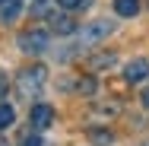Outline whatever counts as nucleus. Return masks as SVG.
I'll return each mask as SVG.
<instances>
[{
  "label": "nucleus",
  "instance_id": "16",
  "mask_svg": "<svg viewBox=\"0 0 149 146\" xmlns=\"http://www.w3.org/2000/svg\"><path fill=\"white\" fill-rule=\"evenodd\" d=\"M143 105H146V108H149V89H146V92H143Z\"/></svg>",
  "mask_w": 149,
  "mask_h": 146
},
{
  "label": "nucleus",
  "instance_id": "15",
  "mask_svg": "<svg viewBox=\"0 0 149 146\" xmlns=\"http://www.w3.org/2000/svg\"><path fill=\"white\" fill-rule=\"evenodd\" d=\"M6 89H10V80H6V73H3V70H0V98H3V95H6Z\"/></svg>",
  "mask_w": 149,
  "mask_h": 146
},
{
  "label": "nucleus",
  "instance_id": "9",
  "mask_svg": "<svg viewBox=\"0 0 149 146\" xmlns=\"http://www.w3.org/2000/svg\"><path fill=\"white\" fill-rule=\"evenodd\" d=\"M102 67H114V54H111V51H108V54L89 57V70H102Z\"/></svg>",
  "mask_w": 149,
  "mask_h": 146
},
{
  "label": "nucleus",
  "instance_id": "8",
  "mask_svg": "<svg viewBox=\"0 0 149 146\" xmlns=\"http://www.w3.org/2000/svg\"><path fill=\"white\" fill-rule=\"evenodd\" d=\"M89 140L95 146H111L114 143V133H111V130H89Z\"/></svg>",
  "mask_w": 149,
  "mask_h": 146
},
{
  "label": "nucleus",
  "instance_id": "14",
  "mask_svg": "<svg viewBox=\"0 0 149 146\" xmlns=\"http://www.w3.org/2000/svg\"><path fill=\"white\" fill-rule=\"evenodd\" d=\"M57 3L63 6V10H79V6H86L89 0H57Z\"/></svg>",
  "mask_w": 149,
  "mask_h": 146
},
{
  "label": "nucleus",
  "instance_id": "6",
  "mask_svg": "<svg viewBox=\"0 0 149 146\" xmlns=\"http://www.w3.org/2000/svg\"><path fill=\"white\" fill-rule=\"evenodd\" d=\"M19 13H22V0H6V3L0 6V19H3V22H13Z\"/></svg>",
  "mask_w": 149,
  "mask_h": 146
},
{
  "label": "nucleus",
  "instance_id": "10",
  "mask_svg": "<svg viewBox=\"0 0 149 146\" xmlns=\"http://www.w3.org/2000/svg\"><path fill=\"white\" fill-rule=\"evenodd\" d=\"M13 121H16V111H13V105H3V102H0V130H6Z\"/></svg>",
  "mask_w": 149,
  "mask_h": 146
},
{
  "label": "nucleus",
  "instance_id": "17",
  "mask_svg": "<svg viewBox=\"0 0 149 146\" xmlns=\"http://www.w3.org/2000/svg\"><path fill=\"white\" fill-rule=\"evenodd\" d=\"M38 3H41V0H38Z\"/></svg>",
  "mask_w": 149,
  "mask_h": 146
},
{
  "label": "nucleus",
  "instance_id": "18",
  "mask_svg": "<svg viewBox=\"0 0 149 146\" xmlns=\"http://www.w3.org/2000/svg\"><path fill=\"white\" fill-rule=\"evenodd\" d=\"M146 146H149V143H146Z\"/></svg>",
  "mask_w": 149,
  "mask_h": 146
},
{
  "label": "nucleus",
  "instance_id": "7",
  "mask_svg": "<svg viewBox=\"0 0 149 146\" xmlns=\"http://www.w3.org/2000/svg\"><path fill=\"white\" fill-rule=\"evenodd\" d=\"M114 13L118 16H136L140 13V0H114Z\"/></svg>",
  "mask_w": 149,
  "mask_h": 146
},
{
  "label": "nucleus",
  "instance_id": "12",
  "mask_svg": "<svg viewBox=\"0 0 149 146\" xmlns=\"http://www.w3.org/2000/svg\"><path fill=\"white\" fill-rule=\"evenodd\" d=\"M79 92H83V95H92V92H95V80H92V76L79 80Z\"/></svg>",
  "mask_w": 149,
  "mask_h": 146
},
{
  "label": "nucleus",
  "instance_id": "2",
  "mask_svg": "<svg viewBox=\"0 0 149 146\" xmlns=\"http://www.w3.org/2000/svg\"><path fill=\"white\" fill-rule=\"evenodd\" d=\"M111 32H114V22L111 19H95V22H89L86 29L79 32V45H95V41L108 38Z\"/></svg>",
  "mask_w": 149,
  "mask_h": 146
},
{
  "label": "nucleus",
  "instance_id": "3",
  "mask_svg": "<svg viewBox=\"0 0 149 146\" xmlns=\"http://www.w3.org/2000/svg\"><path fill=\"white\" fill-rule=\"evenodd\" d=\"M19 48L26 51V54H41L45 48H48V32L41 29H29L19 35Z\"/></svg>",
  "mask_w": 149,
  "mask_h": 146
},
{
  "label": "nucleus",
  "instance_id": "13",
  "mask_svg": "<svg viewBox=\"0 0 149 146\" xmlns=\"http://www.w3.org/2000/svg\"><path fill=\"white\" fill-rule=\"evenodd\" d=\"M19 146H45V143H41V137H38V133H26V137L19 140Z\"/></svg>",
  "mask_w": 149,
  "mask_h": 146
},
{
  "label": "nucleus",
  "instance_id": "1",
  "mask_svg": "<svg viewBox=\"0 0 149 146\" xmlns=\"http://www.w3.org/2000/svg\"><path fill=\"white\" fill-rule=\"evenodd\" d=\"M45 76H48V70H45L41 64L19 70V76H16V89H19V95H35V92L41 89V83H45Z\"/></svg>",
  "mask_w": 149,
  "mask_h": 146
},
{
  "label": "nucleus",
  "instance_id": "5",
  "mask_svg": "<svg viewBox=\"0 0 149 146\" xmlns=\"http://www.w3.org/2000/svg\"><path fill=\"white\" fill-rule=\"evenodd\" d=\"M124 76H127L130 83H140V80H146V76H149V60H143V57L130 60V64H127V70H124Z\"/></svg>",
  "mask_w": 149,
  "mask_h": 146
},
{
  "label": "nucleus",
  "instance_id": "11",
  "mask_svg": "<svg viewBox=\"0 0 149 146\" xmlns=\"http://www.w3.org/2000/svg\"><path fill=\"white\" fill-rule=\"evenodd\" d=\"M51 26H54V32H60V35H70V32H73V19H67V16H54Z\"/></svg>",
  "mask_w": 149,
  "mask_h": 146
},
{
  "label": "nucleus",
  "instance_id": "4",
  "mask_svg": "<svg viewBox=\"0 0 149 146\" xmlns=\"http://www.w3.org/2000/svg\"><path fill=\"white\" fill-rule=\"evenodd\" d=\"M29 121H32L35 130H45V127H51V121H54V108H51V105H35Z\"/></svg>",
  "mask_w": 149,
  "mask_h": 146
}]
</instances>
